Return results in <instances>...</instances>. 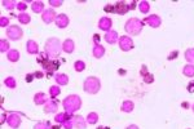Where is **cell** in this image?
<instances>
[{
    "label": "cell",
    "mask_w": 194,
    "mask_h": 129,
    "mask_svg": "<svg viewBox=\"0 0 194 129\" xmlns=\"http://www.w3.org/2000/svg\"><path fill=\"white\" fill-rule=\"evenodd\" d=\"M62 51V44L60 43V40L56 37H51L48 39L45 43V53L48 54V57H58Z\"/></svg>",
    "instance_id": "1"
},
{
    "label": "cell",
    "mask_w": 194,
    "mask_h": 129,
    "mask_svg": "<svg viewBox=\"0 0 194 129\" xmlns=\"http://www.w3.org/2000/svg\"><path fill=\"white\" fill-rule=\"evenodd\" d=\"M82 106V101L80 98L78 97L76 94H71V96H67L65 100H64V107L67 114L73 115L76 110H79Z\"/></svg>",
    "instance_id": "2"
},
{
    "label": "cell",
    "mask_w": 194,
    "mask_h": 129,
    "mask_svg": "<svg viewBox=\"0 0 194 129\" xmlns=\"http://www.w3.org/2000/svg\"><path fill=\"white\" fill-rule=\"evenodd\" d=\"M142 26H144V22H141L140 19L131 18L127 21V23H125V31L131 35H139L142 30Z\"/></svg>",
    "instance_id": "3"
},
{
    "label": "cell",
    "mask_w": 194,
    "mask_h": 129,
    "mask_svg": "<svg viewBox=\"0 0 194 129\" xmlns=\"http://www.w3.org/2000/svg\"><path fill=\"white\" fill-rule=\"evenodd\" d=\"M100 88H101V83H100V80L97 77H88L84 82V91L87 93L96 94L97 92L100 91Z\"/></svg>",
    "instance_id": "4"
},
{
    "label": "cell",
    "mask_w": 194,
    "mask_h": 129,
    "mask_svg": "<svg viewBox=\"0 0 194 129\" xmlns=\"http://www.w3.org/2000/svg\"><path fill=\"white\" fill-rule=\"evenodd\" d=\"M7 36L11 40H19L22 37V30L18 26H11L7 30Z\"/></svg>",
    "instance_id": "5"
},
{
    "label": "cell",
    "mask_w": 194,
    "mask_h": 129,
    "mask_svg": "<svg viewBox=\"0 0 194 129\" xmlns=\"http://www.w3.org/2000/svg\"><path fill=\"white\" fill-rule=\"evenodd\" d=\"M119 47L122 51L124 52H127V51H131V49L133 48V42H132V39L130 36H122L119 39Z\"/></svg>",
    "instance_id": "6"
},
{
    "label": "cell",
    "mask_w": 194,
    "mask_h": 129,
    "mask_svg": "<svg viewBox=\"0 0 194 129\" xmlns=\"http://www.w3.org/2000/svg\"><path fill=\"white\" fill-rule=\"evenodd\" d=\"M8 125L11 127V128H13V129H16V128H18L19 125H21V116H19L18 114H11L8 116Z\"/></svg>",
    "instance_id": "7"
},
{
    "label": "cell",
    "mask_w": 194,
    "mask_h": 129,
    "mask_svg": "<svg viewBox=\"0 0 194 129\" xmlns=\"http://www.w3.org/2000/svg\"><path fill=\"white\" fill-rule=\"evenodd\" d=\"M54 21H56V25L58 28H65L67 25H69V17L66 14H58Z\"/></svg>",
    "instance_id": "8"
},
{
    "label": "cell",
    "mask_w": 194,
    "mask_h": 129,
    "mask_svg": "<svg viewBox=\"0 0 194 129\" xmlns=\"http://www.w3.org/2000/svg\"><path fill=\"white\" fill-rule=\"evenodd\" d=\"M56 13H54V11L53 9H47V11H44L43 12V16H42V18H43V21L45 22V23H51V22H53L54 19H56Z\"/></svg>",
    "instance_id": "9"
},
{
    "label": "cell",
    "mask_w": 194,
    "mask_h": 129,
    "mask_svg": "<svg viewBox=\"0 0 194 129\" xmlns=\"http://www.w3.org/2000/svg\"><path fill=\"white\" fill-rule=\"evenodd\" d=\"M111 25H113L111 19L108 18V17H102V18L100 19V22H99V27H100L101 30H105V31H110Z\"/></svg>",
    "instance_id": "10"
},
{
    "label": "cell",
    "mask_w": 194,
    "mask_h": 129,
    "mask_svg": "<svg viewBox=\"0 0 194 129\" xmlns=\"http://www.w3.org/2000/svg\"><path fill=\"white\" fill-rule=\"evenodd\" d=\"M145 21H146V23L149 26H151V27H159L161 26V18L158 16H155V14L149 16L146 19H145Z\"/></svg>",
    "instance_id": "11"
},
{
    "label": "cell",
    "mask_w": 194,
    "mask_h": 129,
    "mask_svg": "<svg viewBox=\"0 0 194 129\" xmlns=\"http://www.w3.org/2000/svg\"><path fill=\"white\" fill-rule=\"evenodd\" d=\"M105 40L108 42L109 44H115L116 42H118V34H116L115 31H113V30H110V31L106 32Z\"/></svg>",
    "instance_id": "12"
},
{
    "label": "cell",
    "mask_w": 194,
    "mask_h": 129,
    "mask_svg": "<svg viewBox=\"0 0 194 129\" xmlns=\"http://www.w3.org/2000/svg\"><path fill=\"white\" fill-rule=\"evenodd\" d=\"M73 123H74V128L76 129H85V122L82 116H74Z\"/></svg>",
    "instance_id": "13"
},
{
    "label": "cell",
    "mask_w": 194,
    "mask_h": 129,
    "mask_svg": "<svg viewBox=\"0 0 194 129\" xmlns=\"http://www.w3.org/2000/svg\"><path fill=\"white\" fill-rule=\"evenodd\" d=\"M26 49L27 52L30 54H36L39 52V48H38V44L34 42V40H28L27 44H26Z\"/></svg>",
    "instance_id": "14"
},
{
    "label": "cell",
    "mask_w": 194,
    "mask_h": 129,
    "mask_svg": "<svg viewBox=\"0 0 194 129\" xmlns=\"http://www.w3.org/2000/svg\"><path fill=\"white\" fill-rule=\"evenodd\" d=\"M62 51L66 52V53H71V52L74 51V42L70 40V39L65 40L64 44H62Z\"/></svg>",
    "instance_id": "15"
},
{
    "label": "cell",
    "mask_w": 194,
    "mask_h": 129,
    "mask_svg": "<svg viewBox=\"0 0 194 129\" xmlns=\"http://www.w3.org/2000/svg\"><path fill=\"white\" fill-rule=\"evenodd\" d=\"M54 79H56L57 84H60V85H66L69 83V77H67V75H65V74H56Z\"/></svg>",
    "instance_id": "16"
},
{
    "label": "cell",
    "mask_w": 194,
    "mask_h": 129,
    "mask_svg": "<svg viewBox=\"0 0 194 129\" xmlns=\"http://www.w3.org/2000/svg\"><path fill=\"white\" fill-rule=\"evenodd\" d=\"M104 54H105V48L102 45H100V44H97L93 48V56L96 58H101V57H104Z\"/></svg>",
    "instance_id": "17"
},
{
    "label": "cell",
    "mask_w": 194,
    "mask_h": 129,
    "mask_svg": "<svg viewBox=\"0 0 194 129\" xmlns=\"http://www.w3.org/2000/svg\"><path fill=\"white\" fill-rule=\"evenodd\" d=\"M130 9V7H127L124 3H118L116 5H114V11L116 12V13H122V14H124L125 12H127Z\"/></svg>",
    "instance_id": "18"
},
{
    "label": "cell",
    "mask_w": 194,
    "mask_h": 129,
    "mask_svg": "<svg viewBox=\"0 0 194 129\" xmlns=\"http://www.w3.org/2000/svg\"><path fill=\"white\" fill-rule=\"evenodd\" d=\"M69 119H70V114L65 112V114H58V115L54 117V120H56V123H61V124H64L66 120H69Z\"/></svg>",
    "instance_id": "19"
},
{
    "label": "cell",
    "mask_w": 194,
    "mask_h": 129,
    "mask_svg": "<svg viewBox=\"0 0 194 129\" xmlns=\"http://www.w3.org/2000/svg\"><path fill=\"white\" fill-rule=\"evenodd\" d=\"M34 101H35L36 105H43V103L47 102V96L44 93H38V94H35Z\"/></svg>",
    "instance_id": "20"
},
{
    "label": "cell",
    "mask_w": 194,
    "mask_h": 129,
    "mask_svg": "<svg viewBox=\"0 0 194 129\" xmlns=\"http://www.w3.org/2000/svg\"><path fill=\"white\" fill-rule=\"evenodd\" d=\"M141 75H142L144 80L146 82V83H151V82L154 80L153 76H151L150 74H148V70H146V67H145V66H142V68H141Z\"/></svg>",
    "instance_id": "21"
},
{
    "label": "cell",
    "mask_w": 194,
    "mask_h": 129,
    "mask_svg": "<svg viewBox=\"0 0 194 129\" xmlns=\"http://www.w3.org/2000/svg\"><path fill=\"white\" fill-rule=\"evenodd\" d=\"M133 107H135L133 102H131V101H124L123 105H122V111H124V112H131V111L133 110Z\"/></svg>",
    "instance_id": "22"
},
{
    "label": "cell",
    "mask_w": 194,
    "mask_h": 129,
    "mask_svg": "<svg viewBox=\"0 0 194 129\" xmlns=\"http://www.w3.org/2000/svg\"><path fill=\"white\" fill-rule=\"evenodd\" d=\"M57 111V103L53 101H49L45 103V112H56Z\"/></svg>",
    "instance_id": "23"
},
{
    "label": "cell",
    "mask_w": 194,
    "mask_h": 129,
    "mask_svg": "<svg viewBox=\"0 0 194 129\" xmlns=\"http://www.w3.org/2000/svg\"><path fill=\"white\" fill-rule=\"evenodd\" d=\"M7 57H8L9 61L16 62V61H18V59H19V53H18V51H9Z\"/></svg>",
    "instance_id": "24"
},
{
    "label": "cell",
    "mask_w": 194,
    "mask_h": 129,
    "mask_svg": "<svg viewBox=\"0 0 194 129\" xmlns=\"http://www.w3.org/2000/svg\"><path fill=\"white\" fill-rule=\"evenodd\" d=\"M184 75H186L189 77H193L194 76V66L193 65H186L184 66V70H182Z\"/></svg>",
    "instance_id": "25"
},
{
    "label": "cell",
    "mask_w": 194,
    "mask_h": 129,
    "mask_svg": "<svg viewBox=\"0 0 194 129\" xmlns=\"http://www.w3.org/2000/svg\"><path fill=\"white\" fill-rule=\"evenodd\" d=\"M31 8H33V11H34L35 13H39V12L43 11L44 4H43V2H34L33 5H31Z\"/></svg>",
    "instance_id": "26"
},
{
    "label": "cell",
    "mask_w": 194,
    "mask_h": 129,
    "mask_svg": "<svg viewBox=\"0 0 194 129\" xmlns=\"http://www.w3.org/2000/svg\"><path fill=\"white\" fill-rule=\"evenodd\" d=\"M185 58H186V61H188V62L194 63V48L188 49V51L185 52Z\"/></svg>",
    "instance_id": "27"
},
{
    "label": "cell",
    "mask_w": 194,
    "mask_h": 129,
    "mask_svg": "<svg viewBox=\"0 0 194 129\" xmlns=\"http://www.w3.org/2000/svg\"><path fill=\"white\" fill-rule=\"evenodd\" d=\"M18 21L21 22V23H23V25H26V23L30 22V16L26 14V13H21V14H18Z\"/></svg>",
    "instance_id": "28"
},
{
    "label": "cell",
    "mask_w": 194,
    "mask_h": 129,
    "mask_svg": "<svg viewBox=\"0 0 194 129\" xmlns=\"http://www.w3.org/2000/svg\"><path fill=\"white\" fill-rule=\"evenodd\" d=\"M97 120H99V115H97L96 112H91L88 115V117H87V122H88L89 124H94V123H97Z\"/></svg>",
    "instance_id": "29"
},
{
    "label": "cell",
    "mask_w": 194,
    "mask_h": 129,
    "mask_svg": "<svg viewBox=\"0 0 194 129\" xmlns=\"http://www.w3.org/2000/svg\"><path fill=\"white\" fill-rule=\"evenodd\" d=\"M139 8H140V11H141L142 13H148L149 9H150V5H149L148 2H141L140 5H139Z\"/></svg>",
    "instance_id": "30"
},
{
    "label": "cell",
    "mask_w": 194,
    "mask_h": 129,
    "mask_svg": "<svg viewBox=\"0 0 194 129\" xmlns=\"http://www.w3.org/2000/svg\"><path fill=\"white\" fill-rule=\"evenodd\" d=\"M5 85H8V88H16V80H14V79L12 77V76H9L8 79H5Z\"/></svg>",
    "instance_id": "31"
},
{
    "label": "cell",
    "mask_w": 194,
    "mask_h": 129,
    "mask_svg": "<svg viewBox=\"0 0 194 129\" xmlns=\"http://www.w3.org/2000/svg\"><path fill=\"white\" fill-rule=\"evenodd\" d=\"M74 66H75V70L76 71H83L84 68H85V63L83 61H76Z\"/></svg>",
    "instance_id": "32"
},
{
    "label": "cell",
    "mask_w": 194,
    "mask_h": 129,
    "mask_svg": "<svg viewBox=\"0 0 194 129\" xmlns=\"http://www.w3.org/2000/svg\"><path fill=\"white\" fill-rule=\"evenodd\" d=\"M8 49H9V43L3 39V40L0 42V51H2V52H7Z\"/></svg>",
    "instance_id": "33"
},
{
    "label": "cell",
    "mask_w": 194,
    "mask_h": 129,
    "mask_svg": "<svg viewBox=\"0 0 194 129\" xmlns=\"http://www.w3.org/2000/svg\"><path fill=\"white\" fill-rule=\"evenodd\" d=\"M49 94H51L52 97H54V96H57V94H60V88H58V87H51V88H49Z\"/></svg>",
    "instance_id": "34"
},
{
    "label": "cell",
    "mask_w": 194,
    "mask_h": 129,
    "mask_svg": "<svg viewBox=\"0 0 194 129\" xmlns=\"http://www.w3.org/2000/svg\"><path fill=\"white\" fill-rule=\"evenodd\" d=\"M64 127H65V129H71V128H74L73 119H69V120H66V122L64 123Z\"/></svg>",
    "instance_id": "35"
},
{
    "label": "cell",
    "mask_w": 194,
    "mask_h": 129,
    "mask_svg": "<svg viewBox=\"0 0 194 129\" xmlns=\"http://www.w3.org/2000/svg\"><path fill=\"white\" fill-rule=\"evenodd\" d=\"M3 4L8 8V9H13L16 5H18L17 3H14V2H3Z\"/></svg>",
    "instance_id": "36"
},
{
    "label": "cell",
    "mask_w": 194,
    "mask_h": 129,
    "mask_svg": "<svg viewBox=\"0 0 194 129\" xmlns=\"http://www.w3.org/2000/svg\"><path fill=\"white\" fill-rule=\"evenodd\" d=\"M34 129H49V125L48 124H44V123H39L34 127Z\"/></svg>",
    "instance_id": "37"
},
{
    "label": "cell",
    "mask_w": 194,
    "mask_h": 129,
    "mask_svg": "<svg viewBox=\"0 0 194 129\" xmlns=\"http://www.w3.org/2000/svg\"><path fill=\"white\" fill-rule=\"evenodd\" d=\"M49 4L53 5V7H61L62 2H61V0H49Z\"/></svg>",
    "instance_id": "38"
},
{
    "label": "cell",
    "mask_w": 194,
    "mask_h": 129,
    "mask_svg": "<svg viewBox=\"0 0 194 129\" xmlns=\"http://www.w3.org/2000/svg\"><path fill=\"white\" fill-rule=\"evenodd\" d=\"M8 23H9V19H8V18H5V17H2V18H0V26L5 27V26H8Z\"/></svg>",
    "instance_id": "39"
},
{
    "label": "cell",
    "mask_w": 194,
    "mask_h": 129,
    "mask_svg": "<svg viewBox=\"0 0 194 129\" xmlns=\"http://www.w3.org/2000/svg\"><path fill=\"white\" fill-rule=\"evenodd\" d=\"M26 3H23V2H21V3H18V5H17V8L19 9V11H25V9H26Z\"/></svg>",
    "instance_id": "40"
},
{
    "label": "cell",
    "mask_w": 194,
    "mask_h": 129,
    "mask_svg": "<svg viewBox=\"0 0 194 129\" xmlns=\"http://www.w3.org/2000/svg\"><path fill=\"white\" fill-rule=\"evenodd\" d=\"M105 11H106V12H110V11L113 12V11H114V7H110V5H108V7H105Z\"/></svg>",
    "instance_id": "41"
},
{
    "label": "cell",
    "mask_w": 194,
    "mask_h": 129,
    "mask_svg": "<svg viewBox=\"0 0 194 129\" xmlns=\"http://www.w3.org/2000/svg\"><path fill=\"white\" fill-rule=\"evenodd\" d=\"M34 75H35V76H36V77H39V79H40V77H42V76H43V72H35V74H34Z\"/></svg>",
    "instance_id": "42"
},
{
    "label": "cell",
    "mask_w": 194,
    "mask_h": 129,
    "mask_svg": "<svg viewBox=\"0 0 194 129\" xmlns=\"http://www.w3.org/2000/svg\"><path fill=\"white\" fill-rule=\"evenodd\" d=\"M26 80H27V82H31V80H33V75H27V76H26Z\"/></svg>",
    "instance_id": "43"
},
{
    "label": "cell",
    "mask_w": 194,
    "mask_h": 129,
    "mask_svg": "<svg viewBox=\"0 0 194 129\" xmlns=\"http://www.w3.org/2000/svg\"><path fill=\"white\" fill-rule=\"evenodd\" d=\"M194 91V84H190L189 85V92H193Z\"/></svg>",
    "instance_id": "44"
},
{
    "label": "cell",
    "mask_w": 194,
    "mask_h": 129,
    "mask_svg": "<svg viewBox=\"0 0 194 129\" xmlns=\"http://www.w3.org/2000/svg\"><path fill=\"white\" fill-rule=\"evenodd\" d=\"M127 129H139V128H137V127H136V125H130V127H128Z\"/></svg>",
    "instance_id": "45"
},
{
    "label": "cell",
    "mask_w": 194,
    "mask_h": 129,
    "mask_svg": "<svg viewBox=\"0 0 194 129\" xmlns=\"http://www.w3.org/2000/svg\"><path fill=\"white\" fill-rule=\"evenodd\" d=\"M52 129H58V127H53V128H52Z\"/></svg>",
    "instance_id": "46"
},
{
    "label": "cell",
    "mask_w": 194,
    "mask_h": 129,
    "mask_svg": "<svg viewBox=\"0 0 194 129\" xmlns=\"http://www.w3.org/2000/svg\"><path fill=\"white\" fill-rule=\"evenodd\" d=\"M193 110H194V105H193Z\"/></svg>",
    "instance_id": "47"
}]
</instances>
